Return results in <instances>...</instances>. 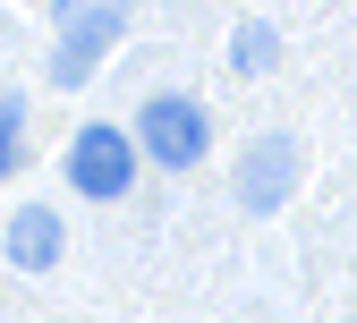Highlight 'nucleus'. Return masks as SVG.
Listing matches in <instances>:
<instances>
[{
    "label": "nucleus",
    "mask_w": 357,
    "mask_h": 323,
    "mask_svg": "<svg viewBox=\"0 0 357 323\" xmlns=\"http://www.w3.org/2000/svg\"><path fill=\"white\" fill-rule=\"evenodd\" d=\"M0 247H9L17 272H52L60 247H68V239H60V213H52V204H17V221H9V239H0Z\"/></svg>",
    "instance_id": "39448f33"
},
{
    "label": "nucleus",
    "mask_w": 357,
    "mask_h": 323,
    "mask_svg": "<svg viewBox=\"0 0 357 323\" xmlns=\"http://www.w3.org/2000/svg\"><path fill=\"white\" fill-rule=\"evenodd\" d=\"M273 60H281V34H273V17H247V26L230 34V68H238V77H264Z\"/></svg>",
    "instance_id": "423d86ee"
},
{
    "label": "nucleus",
    "mask_w": 357,
    "mask_h": 323,
    "mask_svg": "<svg viewBox=\"0 0 357 323\" xmlns=\"http://www.w3.org/2000/svg\"><path fill=\"white\" fill-rule=\"evenodd\" d=\"M17 162H26V103L9 94L0 103V179H17Z\"/></svg>",
    "instance_id": "0eeeda50"
},
{
    "label": "nucleus",
    "mask_w": 357,
    "mask_h": 323,
    "mask_svg": "<svg viewBox=\"0 0 357 323\" xmlns=\"http://www.w3.org/2000/svg\"><path fill=\"white\" fill-rule=\"evenodd\" d=\"M52 17H60V43H52V85H85L102 68V52L119 43L128 9L119 0H52Z\"/></svg>",
    "instance_id": "f257e3e1"
},
{
    "label": "nucleus",
    "mask_w": 357,
    "mask_h": 323,
    "mask_svg": "<svg viewBox=\"0 0 357 323\" xmlns=\"http://www.w3.org/2000/svg\"><path fill=\"white\" fill-rule=\"evenodd\" d=\"M119 9H137V0H119Z\"/></svg>",
    "instance_id": "6e6552de"
},
{
    "label": "nucleus",
    "mask_w": 357,
    "mask_h": 323,
    "mask_svg": "<svg viewBox=\"0 0 357 323\" xmlns=\"http://www.w3.org/2000/svg\"><path fill=\"white\" fill-rule=\"evenodd\" d=\"M137 136L128 128H111V119H85L77 136H68V188L77 196H94V204H111V196H128V179H137Z\"/></svg>",
    "instance_id": "f03ea898"
},
{
    "label": "nucleus",
    "mask_w": 357,
    "mask_h": 323,
    "mask_svg": "<svg viewBox=\"0 0 357 323\" xmlns=\"http://www.w3.org/2000/svg\"><path fill=\"white\" fill-rule=\"evenodd\" d=\"M137 145H145V162H162V170H196L204 145H213V119H204L196 94H153V103L137 111Z\"/></svg>",
    "instance_id": "7ed1b4c3"
},
{
    "label": "nucleus",
    "mask_w": 357,
    "mask_h": 323,
    "mask_svg": "<svg viewBox=\"0 0 357 323\" xmlns=\"http://www.w3.org/2000/svg\"><path fill=\"white\" fill-rule=\"evenodd\" d=\"M289 188H298V145L289 136H255V145L238 153V204L273 213V204H289Z\"/></svg>",
    "instance_id": "20e7f679"
}]
</instances>
